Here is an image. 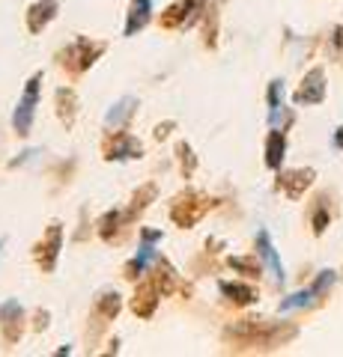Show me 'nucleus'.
Masks as SVG:
<instances>
[{
    "instance_id": "obj_1",
    "label": "nucleus",
    "mask_w": 343,
    "mask_h": 357,
    "mask_svg": "<svg viewBox=\"0 0 343 357\" xmlns=\"http://www.w3.org/2000/svg\"><path fill=\"white\" fill-rule=\"evenodd\" d=\"M295 337V325H278L265 319H242L224 331V340L233 342L236 349H275Z\"/></svg>"
},
{
    "instance_id": "obj_2",
    "label": "nucleus",
    "mask_w": 343,
    "mask_h": 357,
    "mask_svg": "<svg viewBox=\"0 0 343 357\" xmlns=\"http://www.w3.org/2000/svg\"><path fill=\"white\" fill-rule=\"evenodd\" d=\"M102 54H105V42H90L87 36H78L57 54V60L63 69H69L72 75H84Z\"/></svg>"
},
{
    "instance_id": "obj_3",
    "label": "nucleus",
    "mask_w": 343,
    "mask_h": 357,
    "mask_svg": "<svg viewBox=\"0 0 343 357\" xmlns=\"http://www.w3.org/2000/svg\"><path fill=\"white\" fill-rule=\"evenodd\" d=\"M209 208H212V199H209L206 194H200V191H191V188H188V191H182L180 197L173 199V206H170V220H173L180 229H191Z\"/></svg>"
},
{
    "instance_id": "obj_4",
    "label": "nucleus",
    "mask_w": 343,
    "mask_h": 357,
    "mask_svg": "<svg viewBox=\"0 0 343 357\" xmlns=\"http://www.w3.org/2000/svg\"><path fill=\"white\" fill-rule=\"evenodd\" d=\"M39 89H42V72H36L27 81L24 93H21L18 105H15V114H13V128L18 137H27L30 128H33V116H36V105H39Z\"/></svg>"
},
{
    "instance_id": "obj_5",
    "label": "nucleus",
    "mask_w": 343,
    "mask_h": 357,
    "mask_svg": "<svg viewBox=\"0 0 343 357\" xmlns=\"http://www.w3.org/2000/svg\"><path fill=\"white\" fill-rule=\"evenodd\" d=\"M60 250H63V223L51 220L48 229H45V236H42L36 241V248H33V259H36V265L42 268V271L51 274L54 268H57Z\"/></svg>"
},
{
    "instance_id": "obj_6",
    "label": "nucleus",
    "mask_w": 343,
    "mask_h": 357,
    "mask_svg": "<svg viewBox=\"0 0 343 357\" xmlns=\"http://www.w3.org/2000/svg\"><path fill=\"white\" fill-rule=\"evenodd\" d=\"M102 152H105V161H135L143 155V146L140 140H135L131 134L119 128L108 134V140L102 143Z\"/></svg>"
},
{
    "instance_id": "obj_7",
    "label": "nucleus",
    "mask_w": 343,
    "mask_h": 357,
    "mask_svg": "<svg viewBox=\"0 0 343 357\" xmlns=\"http://www.w3.org/2000/svg\"><path fill=\"white\" fill-rule=\"evenodd\" d=\"M0 331H3V340L9 345L18 342L21 333H24V307H21L15 298L0 304Z\"/></svg>"
},
{
    "instance_id": "obj_8",
    "label": "nucleus",
    "mask_w": 343,
    "mask_h": 357,
    "mask_svg": "<svg viewBox=\"0 0 343 357\" xmlns=\"http://www.w3.org/2000/svg\"><path fill=\"white\" fill-rule=\"evenodd\" d=\"M323 98H326V72L316 66V69H311L305 75V81L295 89L293 102L295 105H319Z\"/></svg>"
},
{
    "instance_id": "obj_9",
    "label": "nucleus",
    "mask_w": 343,
    "mask_h": 357,
    "mask_svg": "<svg viewBox=\"0 0 343 357\" xmlns=\"http://www.w3.org/2000/svg\"><path fill=\"white\" fill-rule=\"evenodd\" d=\"M314 178H316V173L311 170V167H305V170H286V173L278 176V188L290 199H298L307 188L314 185Z\"/></svg>"
},
{
    "instance_id": "obj_10",
    "label": "nucleus",
    "mask_w": 343,
    "mask_h": 357,
    "mask_svg": "<svg viewBox=\"0 0 343 357\" xmlns=\"http://www.w3.org/2000/svg\"><path fill=\"white\" fill-rule=\"evenodd\" d=\"M60 13L57 0H36V3L27 6V30L30 33H42Z\"/></svg>"
},
{
    "instance_id": "obj_11",
    "label": "nucleus",
    "mask_w": 343,
    "mask_h": 357,
    "mask_svg": "<svg viewBox=\"0 0 343 357\" xmlns=\"http://www.w3.org/2000/svg\"><path fill=\"white\" fill-rule=\"evenodd\" d=\"M159 298H161V292H159L156 280L140 283V286L135 289V298H131V310H135V316L149 319L152 312H156V307H159Z\"/></svg>"
},
{
    "instance_id": "obj_12",
    "label": "nucleus",
    "mask_w": 343,
    "mask_h": 357,
    "mask_svg": "<svg viewBox=\"0 0 343 357\" xmlns=\"http://www.w3.org/2000/svg\"><path fill=\"white\" fill-rule=\"evenodd\" d=\"M203 6V0H180V3H173L168 13L161 15V27H168V30H176V27H182L188 24V21L194 18V13Z\"/></svg>"
},
{
    "instance_id": "obj_13",
    "label": "nucleus",
    "mask_w": 343,
    "mask_h": 357,
    "mask_svg": "<svg viewBox=\"0 0 343 357\" xmlns=\"http://www.w3.org/2000/svg\"><path fill=\"white\" fill-rule=\"evenodd\" d=\"M135 110H138V98H119V102L108 110V116H105V128L108 131H119V128H126L129 126V119L135 116Z\"/></svg>"
},
{
    "instance_id": "obj_14",
    "label": "nucleus",
    "mask_w": 343,
    "mask_h": 357,
    "mask_svg": "<svg viewBox=\"0 0 343 357\" xmlns=\"http://www.w3.org/2000/svg\"><path fill=\"white\" fill-rule=\"evenodd\" d=\"M149 18H152V0H131L123 33L126 36H135V33H140L143 27L149 24Z\"/></svg>"
},
{
    "instance_id": "obj_15",
    "label": "nucleus",
    "mask_w": 343,
    "mask_h": 357,
    "mask_svg": "<svg viewBox=\"0 0 343 357\" xmlns=\"http://www.w3.org/2000/svg\"><path fill=\"white\" fill-rule=\"evenodd\" d=\"M257 253L263 256V262L269 265V271H272L275 280L284 283V265H281V256H278V250H275V244H272V238H269V232H265V229L257 232Z\"/></svg>"
},
{
    "instance_id": "obj_16",
    "label": "nucleus",
    "mask_w": 343,
    "mask_h": 357,
    "mask_svg": "<svg viewBox=\"0 0 343 357\" xmlns=\"http://www.w3.org/2000/svg\"><path fill=\"white\" fill-rule=\"evenodd\" d=\"M284 155H286L284 128H272L269 137H265V167H269V170H281Z\"/></svg>"
},
{
    "instance_id": "obj_17",
    "label": "nucleus",
    "mask_w": 343,
    "mask_h": 357,
    "mask_svg": "<svg viewBox=\"0 0 343 357\" xmlns=\"http://www.w3.org/2000/svg\"><path fill=\"white\" fill-rule=\"evenodd\" d=\"M218 289H221V295H224L227 301H233V304H239V307H248V304H254V301H257V292H254L251 286H245V283L221 280Z\"/></svg>"
},
{
    "instance_id": "obj_18",
    "label": "nucleus",
    "mask_w": 343,
    "mask_h": 357,
    "mask_svg": "<svg viewBox=\"0 0 343 357\" xmlns=\"http://www.w3.org/2000/svg\"><path fill=\"white\" fill-rule=\"evenodd\" d=\"M75 114H78V96L69 86L57 89V116L66 122V126H75Z\"/></svg>"
},
{
    "instance_id": "obj_19",
    "label": "nucleus",
    "mask_w": 343,
    "mask_h": 357,
    "mask_svg": "<svg viewBox=\"0 0 343 357\" xmlns=\"http://www.w3.org/2000/svg\"><path fill=\"white\" fill-rule=\"evenodd\" d=\"M149 259H156V241H143L140 250L131 256V262L126 265V277H129V280H138V274H143V268H147Z\"/></svg>"
},
{
    "instance_id": "obj_20",
    "label": "nucleus",
    "mask_w": 343,
    "mask_h": 357,
    "mask_svg": "<svg viewBox=\"0 0 343 357\" xmlns=\"http://www.w3.org/2000/svg\"><path fill=\"white\" fill-rule=\"evenodd\" d=\"M126 223V215L119 208H110L105 211V218L98 220V236H102V241H114V236L119 232V227Z\"/></svg>"
},
{
    "instance_id": "obj_21",
    "label": "nucleus",
    "mask_w": 343,
    "mask_h": 357,
    "mask_svg": "<svg viewBox=\"0 0 343 357\" xmlns=\"http://www.w3.org/2000/svg\"><path fill=\"white\" fill-rule=\"evenodd\" d=\"M152 199H156V185H143V188H138L135 197H131V206H129V211H126V223H129V220H135L140 211L152 203Z\"/></svg>"
},
{
    "instance_id": "obj_22",
    "label": "nucleus",
    "mask_w": 343,
    "mask_h": 357,
    "mask_svg": "<svg viewBox=\"0 0 343 357\" xmlns=\"http://www.w3.org/2000/svg\"><path fill=\"white\" fill-rule=\"evenodd\" d=\"M119 307H123V301H119L117 292H102V295L96 298V312H98L102 319H117Z\"/></svg>"
},
{
    "instance_id": "obj_23",
    "label": "nucleus",
    "mask_w": 343,
    "mask_h": 357,
    "mask_svg": "<svg viewBox=\"0 0 343 357\" xmlns=\"http://www.w3.org/2000/svg\"><path fill=\"white\" fill-rule=\"evenodd\" d=\"M152 280H156V286H159L161 295H170V292H173V283H176V271L161 259V262L156 265V274H152Z\"/></svg>"
},
{
    "instance_id": "obj_24",
    "label": "nucleus",
    "mask_w": 343,
    "mask_h": 357,
    "mask_svg": "<svg viewBox=\"0 0 343 357\" xmlns=\"http://www.w3.org/2000/svg\"><path fill=\"white\" fill-rule=\"evenodd\" d=\"M230 268L242 271L245 277H260V262L254 256H230Z\"/></svg>"
},
{
    "instance_id": "obj_25",
    "label": "nucleus",
    "mask_w": 343,
    "mask_h": 357,
    "mask_svg": "<svg viewBox=\"0 0 343 357\" xmlns=\"http://www.w3.org/2000/svg\"><path fill=\"white\" fill-rule=\"evenodd\" d=\"M311 304H314V292H311V289H305V292H295V295H290V298H284V301H281V310L290 312V310L311 307Z\"/></svg>"
},
{
    "instance_id": "obj_26",
    "label": "nucleus",
    "mask_w": 343,
    "mask_h": 357,
    "mask_svg": "<svg viewBox=\"0 0 343 357\" xmlns=\"http://www.w3.org/2000/svg\"><path fill=\"white\" fill-rule=\"evenodd\" d=\"M328 220H331V215H328V208H326V199H319V206L314 208V218H311V227H314L316 236H323V232H326Z\"/></svg>"
},
{
    "instance_id": "obj_27",
    "label": "nucleus",
    "mask_w": 343,
    "mask_h": 357,
    "mask_svg": "<svg viewBox=\"0 0 343 357\" xmlns=\"http://www.w3.org/2000/svg\"><path fill=\"white\" fill-rule=\"evenodd\" d=\"M176 155H180V161H182V173L185 176H191L194 173V167H197V158H194V152L191 146L182 140V143H176Z\"/></svg>"
},
{
    "instance_id": "obj_28",
    "label": "nucleus",
    "mask_w": 343,
    "mask_h": 357,
    "mask_svg": "<svg viewBox=\"0 0 343 357\" xmlns=\"http://www.w3.org/2000/svg\"><path fill=\"white\" fill-rule=\"evenodd\" d=\"M335 271H319V277H316V280L311 283V292H314V298H319V295H326L328 292V286L331 283H335Z\"/></svg>"
},
{
    "instance_id": "obj_29",
    "label": "nucleus",
    "mask_w": 343,
    "mask_h": 357,
    "mask_svg": "<svg viewBox=\"0 0 343 357\" xmlns=\"http://www.w3.org/2000/svg\"><path fill=\"white\" fill-rule=\"evenodd\" d=\"M331 48H335V51H343V24L335 27V33H331Z\"/></svg>"
},
{
    "instance_id": "obj_30",
    "label": "nucleus",
    "mask_w": 343,
    "mask_h": 357,
    "mask_svg": "<svg viewBox=\"0 0 343 357\" xmlns=\"http://www.w3.org/2000/svg\"><path fill=\"white\" fill-rule=\"evenodd\" d=\"M143 241H161V232L159 229H143Z\"/></svg>"
},
{
    "instance_id": "obj_31",
    "label": "nucleus",
    "mask_w": 343,
    "mask_h": 357,
    "mask_svg": "<svg viewBox=\"0 0 343 357\" xmlns=\"http://www.w3.org/2000/svg\"><path fill=\"white\" fill-rule=\"evenodd\" d=\"M170 128H173V122H164V126L156 128V137H159V140H161V137H168V131H170Z\"/></svg>"
},
{
    "instance_id": "obj_32",
    "label": "nucleus",
    "mask_w": 343,
    "mask_h": 357,
    "mask_svg": "<svg viewBox=\"0 0 343 357\" xmlns=\"http://www.w3.org/2000/svg\"><path fill=\"white\" fill-rule=\"evenodd\" d=\"M335 146H337V149H343V126L335 131Z\"/></svg>"
},
{
    "instance_id": "obj_33",
    "label": "nucleus",
    "mask_w": 343,
    "mask_h": 357,
    "mask_svg": "<svg viewBox=\"0 0 343 357\" xmlns=\"http://www.w3.org/2000/svg\"><path fill=\"white\" fill-rule=\"evenodd\" d=\"M3 244H6V238H0V250H3Z\"/></svg>"
}]
</instances>
